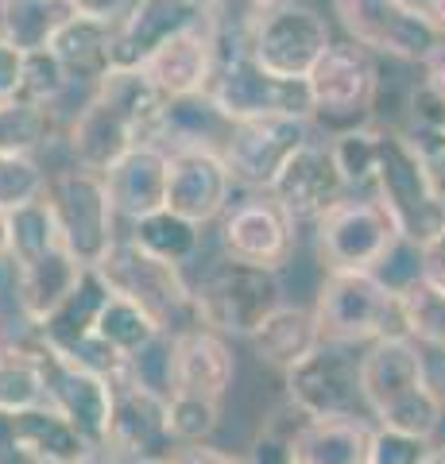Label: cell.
I'll use <instances>...</instances> for the list:
<instances>
[{"label":"cell","instance_id":"6da1fadb","mask_svg":"<svg viewBox=\"0 0 445 464\" xmlns=\"http://www.w3.org/2000/svg\"><path fill=\"white\" fill-rule=\"evenodd\" d=\"M361 399L380 430L430 441L441 426V402L430 387L426 353L411 337L376 341L361 356Z\"/></svg>","mask_w":445,"mask_h":464},{"label":"cell","instance_id":"7a4b0ae2","mask_svg":"<svg viewBox=\"0 0 445 464\" xmlns=\"http://www.w3.org/2000/svg\"><path fill=\"white\" fill-rule=\"evenodd\" d=\"M314 325L325 344H376L411 337L399 286L376 271H329L314 302Z\"/></svg>","mask_w":445,"mask_h":464},{"label":"cell","instance_id":"3957f363","mask_svg":"<svg viewBox=\"0 0 445 464\" xmlns=\"http://www.w3.org/2000/svg\"><path fill=\"white\" fill-rule=\"evenodd\" d=\"M372 190H376L380 209L392 217L395 237L411 248H422L426 240H434L445 228V198L430 179L422 155L407 132L380 128Z\"/></svg>","mask_w":445,"mask_h":464},{"label":"cell","instance_id":"277c9868","mask_svg":"<svg viewBox=\"0 0 445 464\" xmlns=\"http://www.w3.org/2000/svg\"><path fill=\"white\" fill-rule=\"evenodd\" d=\"M97 271H102V279L109 283L112 295L132 298L163 333H182L198 325L194 290L182 279L179 264L155 259L151 252L136 248L128 237H117L112 248L105 252V259L97 264Z\"/></svg>","mask_w":445,"mask_h":464},{"label":"cell","instance_id":"5b68a950","mask_svg":"<svg viewBox=\"0 0 445 464\" xmlns=\"http://www.w3.org/2000/svg\"><path fill=\"white\" fill-rule=\"evenodd\" d=\"M283 306L279 271L252 267L240 259H225L194 286V317L198 325L218 337H252L271 314Z\"/></svg>","mask_w":445,"mask_h":464},{"label":"cell","instance_id":"8992f818","mask_svg":"<svg viewBox=\"0 0 445 464\" xmlns=\"http://www.w3.org/2000/svg\"><path fill=\"white\" fill-rule=\"evenodd\" d=\"M59 228L63 248L78 259L82 267H97L105 252L117 240V213L109 206L105 182L97 170L66 167L47 174V190H43Z\"/></svg>","mask_w":445,"mask_h":464},{"label":"cell","instance_id":"52a82bcc","mask_svg":"<svg viewBox=\"0 0 445 464\" xmlns=\"http://www.w3.org/2000/svg\"><path fill=\"white\" fill-rule=\"evenodd\" d=\"M206 97L225 121H260V116H310L306 82H286L252 63L248 51L218 58Z\"/></svg>","mask_w":445,"mask_h":464},{"label":"cell","instance_id":"ba28073f","mask_svg":"<svg viewBox=\"0 0 445 464\" xmlns=\"http://www.w3.org/2000/svg\"><path fill=\"white\" fill-rule=\"evenodd\" d=\"M395 244L403 240L376 198H341L318 221V259L325 271H376Z\"/></svg>","mask_w":445,"mask_h":464},{"label":"cell","instance_id":"9c48e42d","mask_svg":"<svg viewBox=\"0 0 445 464\" xmlns=\"http://www.w3.org/2000/svg\"><path fill=\"white\" fill-rule=\"evenodd\" d=\"M329 24L306 5H276L264 8L248 35V54L256 66H264L267 74L286 78V82H306L310 66L322 58L329 47Z\"/></svg>","mask_w":445,"mask_h":464},{"label":"cell","instance_id":"30bf717a","mask_svg":"<svg viewBox=\"0 0 445 464\" xmlns=\"http://www.w3.org/2000/svg\"><path fill=\"white\" fill-rule=\"evenodd\" d=\"M32 353H35V364L43 375V399H47V406L59 411L90 449L105 445L109 411H112V383L105 375L85 372L74 360H66L63 353L47 348L35 337V329H32Z\"/></svg>","mask_w":445,"mask_h":464},{"label":"cell","instance_id":"8fae6325","mask_svg":"<svg viewBox=\"0 0 445 464\" xmlns=\"http://www.w3.org/2000/svg\"><path fill=\"white\" fill-rule=\"evenodd\" d=\"M341 27L368 54L422 63V54L441 39L414 0H334Z\"/></svg>","mask_w":445,"mask_h":464},{"label":"cell","instance_id":"7c38bea8","mask_svg":"<svg viewBox=\"0 0 445 464\" xmlns=\"http://www.w3.org/2000/svg\"><path fill=\"white\" fill-rule=\"evenodd\" d=\"M314 140L310 116H260V121H237L228 132L221 159L233 186L267 194L276 174L298 148Z\"/></svg>","mask_w":445,"mask_h":464},{"label":"cell","instance_id":"4fadbf2b","mask_svg":"<svg viewBox=\"0 0 445 464\" xmlns=\"http://www.w3.org/2000/svg\"><path fill=\"white\" fill-rule=\"evenodd\" d=\"M286 402L306 418H361V356L344 344H318L286 368Z\"/></svg>","mask_w":445,"mask_h":464},{"label":"cell","instance_id":"5bb4252c","mask_svg":"<svg viewBox=\"0 0 445 464\" xmlns=\"http://www.w3.org/2000/svg\"><path fill=\"white\" fill-rule=\"evenodd\" d=\"M376 63L364 47L356 43H329L322 58L306 74V93H310V116L322 121H344L349 128L361 124V116L376 105Z\"/></svg>","mask_w":445,"mask_h":464},{"label":"cell","instance_id":"9a60e30c","mask_svg":"<svg viewBox=\"0 0 445 464\" xmlns=\"http://www.w3.org/2000/svg\"><path fill=\"white\" fill-rule=\"evenodd\" d=\"M271 201L291 217L295 225H318L322 217L349 194L341 182V170L334 163L325 143H306L283 163L276 182L267 186Z\"/></svg>","mask_w":445,"mask_h":464},{"label":"cell","instance_id":"2e32d148","mask_svg":"<svg viewBox=\"0 0 445 464\" xmlns=\"http://www.w3.org/2000/svg\"><path fill=\"white\" fill-rule=\"evenodd\" d=\"M295 228L298 225L271 201V194H260V198H248L225 213L221 244H225L228 259L279 271L295 252Z\"/></svg>","mask_w":445,"mask_h":464},{"label":"cell","instance_id":"e0dca14e","mask_svg":"<svg viewBox=\"0 0 445 464\" xmlns=\"http://www.w3.org/2000/svg\"><path fill=\"white\" fill-rule=\"evenodd\" d=\"M202 20H206L202 0H132L124 16L112 24V43H109L112 66L140 70L167 39H175L179 32Z\"/></svg>","mask_w":445,"mask_h":464},{"label":"cell","instance_id":"ac0fdd59","mask_svg":"<svg viewBox=\"0 0 445 464\" xmlns=\"http://www.w3.org/2000/svg\"><path fill=\"white\" fill-rule=\"evenodd\" d=\"M105 449L121 460H148V457H170L175 438L167 430V399L155 391H143L136 383H112V411H109V433Z\"/></svg>","mask_w":445,"mask_h":464},{"label":"cell","instance_id":"d6986e66","mask_svg":"<svg viewBox=\"0 0 445 464\" xmlns=\"http://www.w3.org/2000/svg\"><path fill=\"white\" fill-rule=\"evenodd\" d=\"M228 194H233V179L218 151H170L163 209L202 228L225 213Z\"/></svg>","mask_w":445,"mask_h":464},{"label":"cell","instance_id":"ffe728a7","mask_svg":"<svg viewBox=\"0 0 445 464\" xmlns=\"http://www.w3.org/2000/svg\"><path fill=\"white\" fill-rule=\"evenodd\" d=\"M167 167L170 155L160 143H136L128 148L109 170H102L109 206L117 213V221H140L155 209H163V194H167Z\"/></svg>","mask_w":445,"mask_h":464},{"label":"cell","instance_id":"44dd1931","mask_svg":"<svg viewBox=\"0 0 445 464\" xmlns=\"http://www.w3.org/2000/svg\"><path fill=\"white\" fill-rule=\"evenodd\" d=\"M213 66H218L213 39L206 32V24H194V27H186V32H179L175 39H167L140 70L163 101H175V97L206 93Z\"/></svg>","mask_w":445,"mask_h":464},{"label":"cell","instance_id":"7402d4cb","mask_svg":"<svg viewBox=\"0 0 445 464\" xmlns=\"http://www.w3.org/2000/svg\"><path fill=\"white\" fill-rule=\"evenodd\" d=\"M237 360L225 337H218L206 325H190L175 333V391L170 395H194L221 402L233 387Z\"/></svg>","mask_w":445,"mask_h":464},{"label":"cell","instance_id":"603a6c76","mask_svg":"<svg viewBox=\"0 0 445 464\" xmlns=\"http://www.w3.org/2000/svg\"><path fill=\"white\" fill-rule=\"evenodd\" d=\"M143 143L140 128L128 121V116L109 105L105 97L90 93V101L82 105V112L74 116V124H70V136H66V148L74 155V167H85V170H109L117 159Z\"/></svg>","mask_w":445,"mask_h":464},{"label":"cell","instance_id":"cb8c5ba5","mask_svg":"<svg viewBox=\"0 0 445 464\" xmlns=\"http://www.w3.org/2000/svg\"><path fill=\"white\" fill-rule=\"evenodd\" d=\"M228 132H233V121H225L206 93H194V97L163 101L151 143H160L167 155L170 151H218L221 155Z\"/></svg>","mask_w":445,"mask_h":464},{"label":"cell","instance_id":"d4e9b609","mask_svg":"<svg viewBox=\"0 0 445 464\" xmlns=\"http://www.w3.org/2000/svg\"><path fill=\"white\" fill-rule=\"evenodd\" d=\"M78 275H82V264L63 248V244H59V248H51L47 256L32 259V264L16 267L12 302H16L20 322H27V325L35 329L43 317H47L54 306H59V302L70 295V290H74Z\"/></svg>","mask_w":445,"mask_h":464},{"label":"cell","instance_id":"484cf974","mask_svg":"<svg viewBox=\"0 0 445 464\" xmlns=\"http://www.w3.org/2000/svg\"><path fill=\"white\" fill-rule=\"evenodd\" d=\"M112 295L109 283L102 279V271L97 267H82L74 290L54 306L43 322L35 325V337L54 348V353H66V348H74L78 341H85L97 325V314H102L105 298Z\"/></svg>","mask_w":445,"mask_h":464},{"label":"cell","instance_id":"4316f807","mask_svg":"<svg viewBox=\"0 0 445 464\" xmlns=\"http://www.w3.org/2000/svg\"><path fill=\"white\" fill-rule=\"evenodd\" d=\"M372 433L364 418H306L295 433V464H368Z\"/></svg>","mask_w":445,"mask_h":464},{"label":"cell","instance_id":"83f0119b","mask_svg":"<svg viewBox=\"0 0 445 464\" xmlns=\"http://www.w3.org/2000/svg\"><path fill=\"white\" fill-rule=\"evenodd\" d=\"M12 445L24 460H59V464H78L90 445L78 438V430L66 422L59 411H51L47 402L32 406V411L8 414Z\"/></svg>","mask_w":445,"mask_h":464},{"label":"cell","instance_id":"f1b7e54d","mask_svg":"<svg viewBox=\"0 0 445 464\" xmlns=\"http://www.w3.org/2000/svg\"><path fill=\"white\" fill-rule=\"evenodd\" d=\"M109 43H112V24L70 16L59 32H54V39L47 43V51L63 63L70 82H90L93 85L105 70H112Z\"/></svg>","mask_w":445,"mask_h":464},{"label":"cell","instance_id":"f546056e","mask_svg":"<svg viewBox=\"0 0 445 464\" xmlns=\"http://www.w3.org/2000/svg\"><path fill=\"white\" fill-rule=\"evenodd\" d=\"M248 341H252V353L260 356V364H271L279 372L295 368L306 353H314V348L322 344L314 314L298 310V306H279Z\"/></svg>","mask_w":445,"mask_h":464},{"label":"cell","instance_id":"4dcf8cb0","mask_svg":"<svg viewBox=\"0 0 445 464\" xmlns=\"http://www.w3.org/2000/svg\"><path fill=\"white\" fill-rule=\"evenodd\" d=\"M74 16L66 0H5L0 5V39L20 54L47 51L54 32Z\"/></svg>","mask_w":445,"mask_h":464},{"label":"cell","instance_id":"1f68e13d","mask_svg":"<svg viewBox=\"0 0 445 464\" xmlns=\"http://www.w3.org/2000/svg\"><path fill=\"white\" fill-rule=\"evenodd\" d=\"M128 240H132L136 248L151 252L155 259H167V264L182 267L186 259H194L198 248H202V228L170 209H155L128 225Z\"/></svg>","mask_w":445,"mask_h":464},{"label":"cell","instance_id":"d6a6232c","mask_svg":"<svg viewBox=\"0 0 445 464\" xmlns=\"http://www.w3.org/2000/svg\"><path fill=\"white\" fill-rule=\"evenodd\" d=\"M93 93L105 97L109 105H117L128 121L140 128L143 143H151L155 121H160V112H163V97L155 93V85L148 78H143V70L112 66V70H105V74L93 82Z\"/></svg>","mask_w":445,"mask_h":464},{"label":"cell","instance_id":"836d02e7","mask_svg":"<svg viewBox=\"0 0 445 464\" xmlns=\"http://www.w3.org/2000/svg\"><path fill=\"white\" fill-rule=\"evenodd\" d=\"M63 240H59V228H54L47 198H35V201H24V206L8 209V259L16 267L47 256Z\"/></svg>","mask_w":445,"mask_h":464},{"label":"cell","instance_id":"e575fe53","mask_svg":"<svg viewBox=\"0 0 445 464\" xmlns=\"http://www.w3.org/2000/svg\"><path fill=\"white\" fill-rule=\"evenodd\" d=\"M155 333H160V325H155L151 317L143 314L132 298H124V295H109L102 314H97V325H93V337L105 341L112 353L124 356V360L132 356L136 348L148 344Z\"/></svg>","mask_w":445,"mask_h":464},{"label":"cell","instance_id":"d590c367","mask_svg":"<svg viewBox=\"0 0 445 464\" xmlns=\"http://www.w3.org/2000/svg\"><path fill=\"white\" fill-rule=\"evenodd\" d=\"M399 298H403V310H407L411 341L445 353V295L441 290L426 286L419 275H414V279L399 286Z\"/></svg>","mask_w":445,"mask_h":464},{"label":"cell","instance_id":"8d00e7d4","mask_svg":"<svg viewBox=\"0 0 445 464\" xmlns=\"http://www.w3.org/2000/svg\"><path fill=\"white\" fill-rule=\"evenodd\" d=\"M124 380L170 399V391H175V333L160 329L148 344L136 348V353L124 360Z\"/></svg>","mask_w":445,"mask_h":464},{"label":"cell","instance_id":"74e56055","mask_svg":"<svg viewBox=\"0 0 445 464\" xmlns=\"http://www.w3.org/2000/svg\"><path fill=\"white\" fill-rule=\"evenodd\" d=\"M376 140H380V128H372V124L344 128V132L334 136L329 155H334V163L341 170L344 190H364V186H372V170H376Z\"/></svg>","mask_w":445,"mask_h":464},{"label":"cell","instance_id":"f35d334b","mask_svg":"<svg viewBox=\"0 0 445 464\" xmlns=\"http://www.w3.org/2000/svg\"><path fill=\"white\" fill-rule=\"evenodd\" d=\"M70 85H74V82L66 78L63 63L51 51H27L24 54V70H20L16 101H20V105H32V109L51 112Z\"/></svg>","mask_w":445,"mask_h":464},{"label":"cell","instance_id":"ab89813d","mask_svg":"<svg viewBox=\"0 0 445 464\" xmlns=\"http://www.w3.org/2000/svg\"><path fill=\"white\" fill-rule=\"evenodd\" d=\"M51 140V112L0 101V155H35Z\"/></svg>","mask_w":445,"mask_h":464},{"label":"cell","instance_id":"60d3db41","mask_svg":"<svg viewBox=\"0 0 445 464\" xmlns=\"http://www.w3.org/2000/svg\"><path fill=\"white\" fill-rule=\"evenodd\" d=\"M218 426H221V402L194 399V395H170L167 399V430H170V438H175V449L209 441Z\"/></svg>","mask_w":445,"mask_h":464},{"label":"cell","instance_id":"b9f144b4","mask_svg":"<svg viewBox=\"0 0 445 464\" xmlns=\"http://www.w3.org/2000/svg\"><path fill=\"white\" fill-rule=\"evenodd\" d=\"M47 190V170L35 155H0V209H16Z\"/></svg>","mask_w":445,"mask_h":464},{"label":"cell","instance_id":"7bdbcfd3","mask_svg":"<svg viewBox=\"0 0 445 464\" xmlns=\"http://www.w3.org/2000/svg\"><path fill=\"white\" fill-rule=\"evenodd\" d=\"M422 438H407V433H392V430H376L372 433V453L368 464H419L426 453Z\"/></svg>","mask_w":445,"mask_h":464},{"label":"cell","instance_id":"ee69618b","mask_svg":"<svg viewBox=\"0 0 445 464\" xmlns=\"http://www.w3.org/2000/svg\"><path fill=\"white\" fill-rule=\"evenodd\" d=\"M411 121L414 132H445V101L430 93L422 82L411 90Z\"/></svg>","mask_w":445,"mask_h":464},{"label":"cell","instance_id":"f6af8a7d","mask_svg":"<svg viewBox=\"0 0 445 464\" xmlns=\"http://www.w3.org/2000/svg\"><path fill=\"white\" fill-rule=\"evenodd\" d=\"M411 143L419 148L430 179H434V186L445 198V132H411Z\"/></svg>","mask_w":445,"mask_h":464},{"label":"cell","instance_id":"bcb514c9","mask_svg":"<svg viewBox=\"0 0 445 464\" xmlns=\"http://www.w3.org/2000/svg\"><path fill=\"white\" fill-rule=\"evenodd\" d=\"M414 252H419V279L445 295V228L438 232L434 240H426L422 248H414Z\"/></svg>","mask_w":445,"mask_h":464},{"label":"cell","instance_id":"7dc6e473","mask_svg":"<svg viewBox=\"0 0 445 464\" xmlns=\"http://www.w3.org/2000/svg\"><path fill=\"white\" fill-rule=\"evenodd\" d=\"M170 464H248V460L225 453V449L209 445V441H198V445H179L175 453H170Z\"/></svg>","mask_w":445,"mask_h":464},{"label":"cell","instance_id":"c3c4849f","mask_svg":"<svg viewBox=\"0 0 445 464\" xmlns=\"http://www.w3.org/2000/svg\"><path fill=\"white\" fill-rule=\"evenodd\" d=\"M66 5H70V12H74V16L102 20V24H117L124 12H128V5H132V0H66Z\"/></svg>","mask_w":445,"mask_h":464},{"label":"cell","instance_id":"681fc988","mask_svg":"<svg viewBox=\"0 0 445 464\" xmlns=\"http://www.w3.org/2000/svg\"><path fill=\"white\" fill-rule=\"evenodd\" d=\"M20 70H24V54L0 39V101H16Z\"/></svg>","mask_w":445,"mask_h":464},{"label":"cell","instance_id":"f907efd6","mask_svg":"<svg viewBox=\"0 0 445 464\" xmlns=\"http://www.w3.org/2000/svg\"><path fill=\"white\" fill-rule=\"evenodd\" d=\"M419 66H422V85H426V90L434 93V97L445 101V35L422 54Z\"/></svg>","mask_w":445,"mask_h":464},{"label":"cell","instance_id":"816d5d0a","mask_svg":"<svg viewBox=\"0 0 445 464\" xmlns=\"http://www.w3.org/2000/svg\"><path fill=\"white\" fill-rule=\"evenodd\" d=\"M426 375H430V387H434V395L445 411V353L434 348V360H426Z\"/></svg>","mask_w":445,"mask_h":464},{"label":"cell","instance_id":"f5cc1de1","mask_svg":"<svg viewBox=\"0 0 445 464\" xmlns=\"http://www.w3.org/2000/svg\"><path fill=\"white\" fill-rule=\"evenodd\" d=\"M414 5L422 8V16L434 24V32L445 35V0H414Z\"/></svg>","mask_w":445,"mask_h":464},{"label":"cell","instance_id":"db71d44e","mask_svg":"<svg viewBox=\"0 0 445 464\" xmlns=\"http://www.w3.org/2000/svg\"><path fill=\"white\" fill-rule=\"evenodd\" d=\"M419 464H445V445H438V449H426Z\"/></svg>","mask_w":445,"mask_h":464},{"label":"cell","instance_id":"11a10c76","mask_svg":"<svg viewBox=\"0 0 445 464\" xmlns=\"http://www.w3.org/2000/svg\"><path fill=\"white\" fill-rule=\"evenodd\" d=\"M0 256H8V213L0 209Z\"/></svg>","mask_w":445,"mask_h":464},{"label":"cell","instance_id":"9f6ffc18","mask_svg":"<svg viewBox=\"0 0 445 464\" xmlns=\"http://www.w3.org/2000/svg\"><path fill=\"white\" fill-rule=\"evenodd\" d=\"M124 464H170V457H148V460H124Z\"/></svg>","mask_w":445,"mask_h":464},{"label":"cell","instance_id":"6f0895ef","mask_svg":"<svg viewBox=\"0 0 445 464\" xmlns=\"http://www.w3.org/2000/svg\"><path fill=\"white\" fill-rule=\"evenodd\" d=\"M256 8H276V5H286V0H252Z\"/></svg>","mask_w":445,"mask_h":464},{"label":"cell","instance_id":"680465c9","mask_svg":"<svg viewBox=\"0 0 445 464\" xmlns=\"http://www.w3.org/2000/svg\"><path fill=\"white\" fill-rule=\"evenodd\" d=\"M0 337H5V314H0Z\"/></svg>","mask_w":445,"mask_h":464},{"label":"cell","instance_id":"91938a15","mask_svg":"<svg viewBox=\"0 0 445 464\" xmlns=\"http://www.w3.org/2000/svg\"><path fill=\"white\" fill-rule=\"evenodd\" d=\"M202 5H225V0H202Z\"/></svg>","mask_w":445,"mask_h":464},{"label":"cell","instance_id":"94428289","mask_svg":"<svg viewBox=\"0 0 445 464\" xmlns=\"http://www.w3.org/2000/svg\"><path fill=\"white\" fill-rule=\"evenodd\" d=\"M32 464H59V460H32Z\"/></svg>","mask_w":445,"mask_h":464},{"label":"cell","instance_id":"6125c7cd","mask_svg":"<svg viewBox=\"0 0 445 464\" xmlns=\"http://www.w3.org/2000/svg\"><path fill=\"white\" fill-rule=\"evenodd\" d=\"M0 5H5V0H0Z\"/></svg>","mask_w":445,"mask_h":464}]
</instances>
